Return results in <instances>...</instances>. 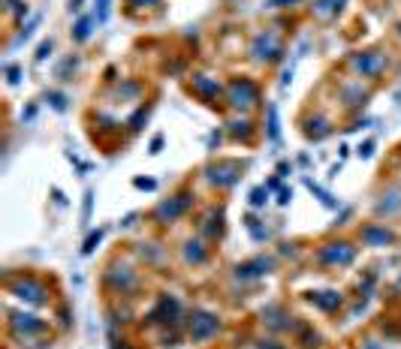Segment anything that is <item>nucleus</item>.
Segmentation results:
<instances>
[{"mask_svg":"<svg viewBox=\"0 0 401 349\" xmlns=\"http://www.w3.org/2000/svg\"><path fill=\"white\" fill-rule=\"evenodd\" d=\"M374 214L377 217H396V214H401V187H389L387 193L374 202Z\"/></svg>","mask_w":401,"mask_h":349,"instance_id":"obj_20","label":"nucleus"},{"mask_svg":"<svg viewBox=\"0 0 401 349\" xmlns=\"http://www.w3.org/2000/svg\"><path fill=\"white\" fill-rule=\"evenodd\" d=\"M396 103H398V105H401V88H398V90H396Z\"/></svg>","mask_w":401,"mask_h":349,"instance_id":"obj_53","label":"nucleus"},{"mask_svg":"<svg viewBox=\"0 0 401 349\" xmlns=\"http://www.w3.org/2000/svg\"><path fill=\"white\" fill-rule=\"evenodd\" d=\"M359 238H362V244H365V247L380 250V247H392V244H396L398 235L392 232L387 223H365L359 229Z\"/></svg>","mask_w":401,"mask_h":349,"instance_id":"obj_15","label":"nucleus"},{"mask_svg":"<svg viewBox=\"0 0 401 349\" xmlns=\"http://www.w3.org/2000/svg\"><path fill=\"white\" fill-rule=\"evenodd\" d=\"M75 70H79V55H66V57L58 64V70H55V79H58V81H70Z\"/></svg>","mask_w":401,"mask_h":349,"instance_id":"obj_28","label":"nucleus"},{"mask_svg":"<svg viewBox=\"0 0 401 349\" xmlns=\"http://www.w3.org/2000/svg\"><path fill=\"white\" fill-rule=\"evenodd\" d=\"M290 172H293V166H290V163H287V160H284V163H278V172H275V174H278V178H281V181H284V178H287V174H290Z\"/></svg>","mask_w":401,"mask_h":349,"instance_id":"obj_48","label":"nucleus"},{"mask_svg":"<svg viewBox=\"0 0 401 349\" xmlns=\"http://www.w3.org/2000/svg\"><path fill=\"white\" fill-rule=\"evenodd\" d=\"M247 55H251L254 64H263V66L281 64L284 60V42L275 30H260V34L251 40V45H247Z\"/></svg>","mask_w":401,"mask_h":349,"instance_id":"obj_6","label":"nucleus"},{"mask_svg":"<svg viewBox=\"0 0 401 349\" xmlns=\"http://www.w3.org/2000/svg\"><path fill=\"white\" fill-rule=\"evenodd\" d=\"M221 331H223V320L215 313V310L193 307L191 313L184 316V335H187V340H191L193 346L208 344V340H215Z\"/></svg>","mask_w":401,"mask_h":349,"instance_id":"obj_1","label":"nucleus"},{"mask_svg":"<svg viewBox=\"0 0 401 349\" xmlns=\"http://www.w3.org/2000/svg\"><path fill=\"white\" fill-rule=\"evenodd\" d=\"M266 187H269V190H281V178H278V174H275V178H269Z\"/></svg>","mask_w":401,"mask_h":349,"instance_id":"obj_51","label":"nucleus"},{"mask_svg":"<svg viewBox=\"0 0 401 349\" xmlns=\"http://www.w3.org/2000/svg\"><path fill=\"white\" fill-rule=\"evenodd\" d=\"M226 103H230V109L236 112V115H247L251 109L260 105V85H256L254 79H230V85H226Z\"/></svg>","mask_w":401,"mask_h":349,"instance_id":"obj_5","label":"nucleus"},{"mask_svg":"<svg viewBox=\"0 0 401 349\" xmlns=\"http://www.w3.org/2000/svg\"><path fill=\"white\" fill-rule=\"evenodd\" d=\"M359 349H387V346H383L377 337H365V340H359Z\"/></svg>","mask_w":401,"mask_h":349,"instance_id":"obj_43","label":"nucleus"},{"mask_svg":"<svg viewBox=\"0 0 401 349\" xmlns=\"http://www.w3.org/2000/svg\"><path fill=\"white\" fill-rule=\"evenodd\" d=\"M10 3V12L15 18H21V15H27V3H21V0H6Z\"/></svg>","mask_w":401,"mask_h":349,"instance_id":"obj_39","label":"nucleus"},{"mask_svg":"<svg viewBox=\"0 0 401 349\" xmlns=\"http://www.w3.org/2000/svg\"><path fill=\"white\" fill-rule=\"evenodd\" d=\"M60 322H64V328H70L73 320H70V310H60Z\"/></svg>","mask_w":401,"mask_h":349,"instance_id":"obj_50","label":"nucleus"},{"mask_svg":"<svg viewBox=\"0 0 401 349\" xmlns=\"http://www.w3.org/2000/svg\"><path fill=\"white\" fill-rule=\"evenodd\" d=\"M148 115H151V105H139V109L133 112V118L127 120L130 133H139V130H142V124H145V120H148Z\"/></svg>","mask_w":401,"mask_h":349,"instance_id":"obj_30","label":"nucleus"},{"mask_svg":"<svg viewBox=\"0 0 401 349\" xmlns=\"http://www.w3.org/2000/svg\"><path fill=\"white\" fill-rule=\"evenodd\" d=\"M356 244L350 241H326V244L317 247V262L323 268H347V265L356 262Z\"/></svg>","mask_w":401,"mask_h":349,"instance_id":"obj_8","label":"nucleus"},{"mask_svg":"<svg viewBox=\"0 0 401 349\" xmlns=\"http://www.w3.org/2000/svg\"><path fill=\"white\" fill-rule=\"evenodd\" d=\"M296 3H302V0H269V10H287V6H296Z\"/></svg>","mask_w":401,"mask_h":349,"instance_id":"obj_42","label":"nucleus"},{"mask_svg":"<svg viewBox=\"0 0 401 349\" xmlns=\"http://www.w3.org/2000/svg\"><path fill=\"white\" fill-rule=\"evenodd\" d=\"M184 307H181V298L172 292H163L160 298H157V305L148 310L145 316H142V322L148 325V328H175V325H184Z\"/></svg>","mask_w":401,"mask_h":349,"instance_id":"obj_2","label":"nucleus"},{"mask_svg":"<svg viewBox=\"0 0 401 349\" xmlns=\"http://www.w3.org/2000/svg\"><path fill=\"white\" fill-rule=\"evenodd\" d=\"M45 100H49V105L55 112H66V103H70L64 94H60V90H45Z\"/></svg>","mask_w":401,"mask_h":349,"instance_id":"obj_33","label":"nucleus"},{"mask_svg":"<svg viewBox=\"0 0 401 349\" xmlns=\"http://www.w3.org/2000/svg\"><path fill=\"white\" fill-rule=\"evenodd\" d=\"M6 75H10V85H19L21 70H19V66H6Z\"/></svg>","mask_w":401,"mask_h":349,"instance_id":"obj_47","label":"nucleus"},{"mask_svg":"<svg viewBox=\"0 0 401 349\" xmlns=\"http://www.w3.org/2000/svg\"><path fill=\"white\" fill-rule=\"evenodd\" d=\"M109 15H112V0H97V21L106 25V21H109Z\"/></svg>","mask_w":401,"mask_h":349,"instance_id":"obj_35","label":"nucleus"},{"mask_svg":"<svg viewBox=\"0 0 401 349\" xmlns=\"http://www.w3.org/2000/svg\"><path fill=\"white\" fill-rule=\"evenodd\" d=\"M133 187H139V190H154V187H157V181H154V178H136V181H133Z\"/></svg>","mask_w":401,"mask_h":349,"instance_id":"obj_45","label":"nucleus"},{"mask_svg":"<svg viewBox=\"0 0 401 349\" xmlns=\"http://www.w3.org/2000/svg\"><path fill=\"white\" fill-rule=\"evenodd\" d=\"M109 346H112V349H130V344H127L124 337H118L115 328H109Z\"/></svg>","mask_w":401,"mask_h":349,"instance_id":"obj_38","label":"nucleus"},{"mask_svg":"<svg viewBox=\"0 0 401 349\" xmlns=\"http://www.w3.org/2000/svg\"><path fill=\"white\" fill-rule=\"evenodd\" d=\"M275 268H278L275 256H254V259L239 262V265H236V271H232V277L241 280V283H251V280H263V277H269Z\"/></svg>","mask_w":401,"mask_h":349,"instance_id":"obj_13","label":"nucleus"},{"mask_svg":"<svg viewBox=\"0 0 401 349\" xmlns=\"http://www.w3.org/2000/svg\"><path fill=\"white\" fill-rule=\"evenodd\" d=\"M191 90H193V96H199V100L208 105H217V100L226 96V88L215 79V75H206V73L191 75Z\"/></svg>","mask_w":401,"mask_h":349,"instance_id":"obj_14","label":"nucleus"},{"mask_svg":"<svg viewBox=\"0 0 401 349\" xmlns=\"http://www.w3.org/2000/svg\"><path fill=\"white\" fill-rule=\"evenodd\" d=\"M296 344L302 349H320L323 346V335L314 328L311 322H299V328H296Z\"/></svg>","mask_w":401,"mask_h":349,"instance_id":"obj_24","label":"nucleus"},{"mask_svg":"<svg viewBox=\"0 0 401 349\" xmlns=\"http://www.w3.org/2000/svg\"><path fill=\"white\" fill-rule=\"evenodd\" d=\"M254 133H256V127H254V120L247 118V115H236V118L226 120V135H230V139L251 142Z\"/></svg>","mask_w":401,"mask_h":349,"instance_id":"obj_21","label":"nucleus"},{"mask_svg":"<svg viewBox=\"0 0 401 349\" xmlns=\"http://www.w3.org/2000/svg\"><path fill=\"white\" fill-rule=\"evenodd\" d=\"M356 154L362 157V160H368V157L374 154V142H372V139H368V142H362V145L356 148Z\"/></svg>","mask_w":401,"mask_h":349,"instance_id":"obj_41","label":"nucleus"},{"mask_svg":"<svg viewBox=\"0 0 401 349\" xmlns=\"http://www.w3.org/2000/svg\"><path fill=\"white\" fill-rule=\"evenodd\" d=\"M241 172H245V166H241L239 160H215L202 169L206 181L217 190H232L241 181Z\"/></svg>","mask_w":401,"mask_h":349,"instance_id":"obj_9","label":"nucleus"},{"mask_svg":"<svg viewBox=\"0 0 401 349\" xmlns=\"http://www.w3.org/2000/svg\"><path fill=\"white\" fill-rule=\"evenodd\" d=\"M103 286L112 295H121V298H133L139 292V274H136L133 265L127 262H109L103 271Z\"/></svg>","mask_w":401,"mask_h":349,"instance_id":"obj_3","label":"nucleus"},{"mask_svg":"<svg viewBox=\"0 0 401 349\" xmlns=\"http://www.w3.org/2000/svg\"><path fill=\"white\" fill-rule=\"evenodd\" d=\"M127 6H130V12H136V10H151V6H160V0H127Z\"/></svg>","mask_w":401,"mask_h":349,"instance_id":"obj_37","label":"nucleus"},{"mask_svg":"<svg viewBox=\"0 0 401 349\" xmlns=\"http://www.w3.org/2000/svg\"><path fill=\"white\" fill-rule=\"evenodd\" d=\"M305 187L311 190V193L317 196V199H320V205H323V208H338V199H335V196H332L329 190H323L320 184H314L311 178H305Z\"/></svg>","mask_w":401,"mask_h":349,"instance_id":"obj_29","label":"nucleus"},{"mask_svg":"<svg viewBox=\"0 0 401 349\" xmlns=\"http://www.w3.org/2000/svg\"><path fill=\"white\" fill-rule=\"evenodd\" d=\"M302 133H305V139H311V142H323L326 135H332V120L323 118V115H314V118L305 120Z\"/></svg>","mask_w":401,"mask_h":349,"instance_id":"obj_22","label":"nucleus"},{"mask_svg":"<svg viewBox=\"0 0 401 349\" xmlns=\"http://www.w3.org/2000/svg\"><path fill=\"white\" fill-rule=\"evenodd\" d=\"M223 205H211L206 211V217L199 220V235L206 241H221L223 232H226V223H223Z\"/></svg>","mask_w":401,"mask_h":349,"instance_id":"obj_17","label":"nucleus"},{"mask_svg":"<svg viewBox=\"0 0 401 349\" xmlns=\"http://www.w3.org/2000/svg\"><path fill=\"white\" fill-rule=\"evenodd\" d=\"M266 139L271 145H281V120H278V105L269 103V120H266Z\"/></svg>","mask_w":401,"mask_h":349,"instance_id":"obj_27","label":"nucleus"},{"mask_svg":"<svg viewBox=\"0 0 401 349\" xmlns=\"http://www.w3.org/2000/svg\"><path fill=\"white\" fill-rule=\"evenodd\" d=\"M103 235H106V229H94V232H90L88 238H85V244H82V256H90V253H94L97 244L103 241Z\"/></svg>","mask_w":401,"mask_h":349,"instance_id":"obj_31","label":"nucleus"},{"mask_svg":"<svg viewBox=\"0 0 401 349\" xmlns=\"http://www.w3.org/2000/svg\"><path fill=\"white\" fill-rule=\"evenodd\" d=\"M269 193H271V190H269L266 184L254 187V190H251V208H263V205L269 202Z\"/></svg>","mask_w":401,"mask_h":349,"instance_id":"obj_32","label":"nucleus"},{"mask_svg":"<svg viewBox=\"0 0 401 349\" xmlns=\"http://www.w3.org/2000/svg\"><path fill=\"white\" fill-rule=\"evenodd\" d=\"M6 328H10V335H12V337H19V340H30V337L45 335V331H49V322L40 320L36 313H25V310H10Z\"/></svg>","mask_w":401,"mask_h":349,"instance_id":"obj_11","label":"nucleus"},{"mask_svg":"<svg viewBox=\"0 0 401 349\" xmlns=\"http://www.w3.org/2000/svg\"><path fill=\"white\" fill-rule=\"evenodd\" d=\"M254 349H290V344H284L281 337H260L254 344Z\"/></svg>","mask_w":401,"mask_h":349,"instance_id":"obj_34","label":"nucleus"},{"mask_svg":"<svg viewBox=\"0 0 401 349\" xmlns=\"http://www.w3.org/2000/svg\"><path fill=\"white\" fill-rule=\"evenodd\" d=\"M6 292H10L12 298L25 301V305H34V307L49 305V298H51V289L42 283L40 277H34V274L10 277V280H6Z\"/></svg>","mask_w":401,"mask_h":349,"instance_id":"obj_4","label":"nucleus"},{"mask_svg":"<svg viewBox=\"0 0 401 349\" xmlns=\"http://www.w3.org/2000/svg\"><path fill=\"white\" fill-rule=\"evenodd\" d=\"M145 94V85L142 81H136V79H127V81H121V85L115 88V100H136V96H142Z\"/></svg>","mask_w":401,"mask_h":349,"instance_id":"obj_26","label":"nucleus"},{"mask_svg":"<svg viewBox=\"0 0 401 349\" xmlns=\"http://www.w3.org/2000/svg\"><path fill=\"white\" fill-rule=\"evenodd\" d=\"M338 94H341V103H344L347 112H362V109L368 105V100H372V90L362 88V81H356V79H353V81H344Z\"/></svg>","mask_w":401,"mask_h":349,"instance_id":"obj_18","label":"nucleus"},{"mask_svg":"<svg viewBox=\"0 0 401 349\" xmlns=\"http://www.w3.org/2000/svg\"><path fill=\"white\" fill-rule=\"evenodd\" d=\"M193 199H196L193 190H181V193L169 196V199H163L160 205H157V208L151 211V220H154V223H160V226L175 223V220H181L187 211L193 208Z\"/></svg>","mask_w":401,"mask_h":349,"instance_id":"obj_7","label":"nucleus"},{"mask_svg":"<svg viewBox=\"0 0 401 349\" xmlns=\"http://www.w3.org/2000/svg\"><path fill=\"white\" fill-rule=\"evenodd\" d=\"M290 202H293V190L281 187V190H278V205H290Z\"/></svg>","mask_w":401,"mask_h":349,"instance_id":"obj_44","label":"nucleus"},{"mask_svg":"<svg viewBox=\"0 0 401 349\" xmlns=\"http://www.w3.org/2000/svg\"><path fill=\"white\" fill-rule=\"evenodd\" d=\"M82 3H85V0H70V12H79Z\"/></svg>","mask_w":401,"mask_h":349,"instance_id":"obj_52","label":"nucleus"},{"mask_svg":"<svg viewBox=\"0 0 401 349\" xmlns=\"http://www.w3.org/2000/svg\"><path fill=\"white\" fill-rule=\"evenodd\" d=\"M260 322L266 325L271 335H296L302 320H296L284 305H266L260 310Z\"/></svg>","mask_w":401,"mask_h":349,"instance_id":"obj_12","label":"nucleus"},{"mask_svg":"<svg viewBox=\"0 0 401 349\" xmlns=\"http://www.w3.org/2000/svg\"><path fill=\"white\" fill-rule=\"evenodd\" d=\"M398 36H401V21H398Z\"/></svg>","mask_w":401,"mask_h":349,"instance_id":"obj_54","label":"nucleus"},{"mask_svg":"<svg viewBox=\"0 0 401 349\" xmlns=\"http://www.w3.org/2000/svg\"><path fill=\"white\" fill-rule=\"evenodd\" d=\"M90 208H94V190L85 193V208H82V220H85V223L90 220Z\"/></svg>","mask_w":401,"mask_h":349,"instance_id":"obj_40","label":"nucleus"},{"mask_svg":"<svg viewBox=\"0 0 401 349\" xmlns=\"http://www.w3.org/2000/svg\"><path fill=\"white\" fill-rule=\"evenodd\" d=\"M94 25H97V15H82L73 25V42H88L90 34H94Z\"/></svg>","mask_w":401,"mask_h":349,"instance_id":"obj_25","label":"nucleus"},{"mask_svg":"<svg viewBox=\"0 0 401 349\" xmlns=\"http://www.w3.org/2000/svg\"><path fill=\"white\" fill-rule=\"evenodd\" d=\"M221 139H223V133H211V139H208V148L215 151L217 145H221Z\"/></svg>","mask_w":401,"mask_h":349,"instance_id":"obj_49","label":"nucleus"},{"mask_svg":"<svg viewBox=\"0 0 401 349\" xmlns=\"http://www.w3.org/2000/svg\"><path fill=\"white\" fill-rule=\"evenodd\" d=\"M344 6H347V0H314L311 12H314V18H320V21H335Z\"/></svg>","mask_w":401,"mask_h":349,"instance_id":"obj_23","label":"nucleus"},{"mask_svg":"<svg viewBox=\"0 0 401 349\" xmlns=\"http://www.w3.org/2000/svg\"><path fill=\"white\" fill-rule=\"evenodd\" d=\"M305 301L314 305L317 310H323V313H338L347 298L341 289H311V292H305Z\"/></svg>","mask_w":401,"mask_h":349,"instance_id":"obj_16","label":"nucleus"},{"mask_svg":"<svg viewBox=\"0 0 401 349\" xmlns=\"http://www.w3.org/2000/svg\"><path fill=\"white\" fill-rule=\"evenodd\" d=\"M51 49H55V42H51V40L40 42V49H36V55H34V60H36V64H42V60L51 55Z\"/></svg>","mask_w":401,"mask_h":349,"instance_id":"obj_36","label":"nucleus"},{"mask_svg":"<svg viewBox=\"0 0 401 349\" xmlns=\"http://www.w3.org/2000/svg\"><path fill=\"white\" fill-rule=\"evenodd\" d=\"M181 256H184L187 265H206L208 256H211V247H208V241L202 238V235L199 238H187L184 247H181Z\"/></svg>","mask_w":401,"mask_h":349,"instance_id":"obj_19","label":"nucleus"},{"mask_svg":"<svg viewBox=\"0 0 401 349\" xmlns=\"http://www.w3.org/2000/svg\"><path fill=\"white\" fill-rule=\"evenodd\" d=\"M350 66L353 73L362 75V79H380L389 66V57L387 51L380 49H368V51H353L350 55Z\"/></svg>","mask_w":401,"mask_h":349,"instance_id":"obj_10","label":"nucleus"},{"mask_svg":"<svg viewBox=\"0 0 401 349\" xmlns=\"http://www.w3.org/2000/svg\"><path fill=\"white\" fill-rule=\"evenodd\" d=\"M160 151H163V133H157L151 139V154H160Z\"/></svg>","mask_w":401,"mask_h":349,"instance_id":"obj_46","label":"nucleus"}]
</instances>
